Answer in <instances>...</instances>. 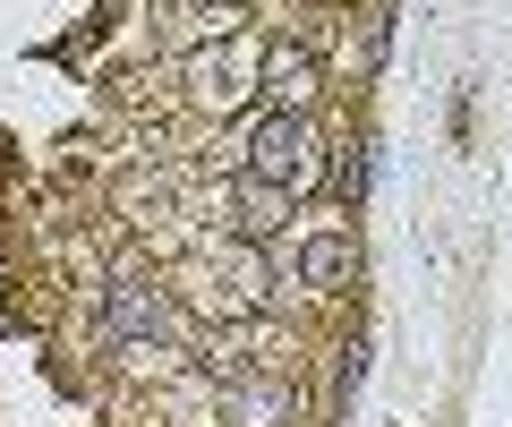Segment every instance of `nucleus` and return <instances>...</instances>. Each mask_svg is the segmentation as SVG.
Masks as SVG:
<instances>
[{
  "instance_id": "7ed1b4c3",
  "label": "nucleus",
  "mask_w": 512,
  "mask_h": 427,
  "mask_svg": "<svg viewBox=\"0 0 512 427\" xmlns=\"http://www.w3.org/2000/svg\"><path fill=\"white\" fill-rule=\"evenodd\" d=\"M248 94H265V60H256L248 43H222V52L188 60V103H197V112H239Z\"/></svg>"
},
{
  "instance_id": "423d86ee",
  "label": "nucleus",
  "mask_w": 512,
  "mask_h": 427,
  "mask_svg": "<svg viewBox=\"0 0 512 427\" xmlns=\"http://www.w3.org/2000/svg\"><path fill=\"white\" fill-rule=\"evenodd\" d=\"M205 257H214V274H231V308H265V291H274V265L256 257L248 240H214Z\"/></svg>"
},
{
  "instance_id": "0eeeda50",
  "label": "nucleus",
  "mask_w": 512,
  "mask_h": 427,
  "mask_svg": "<svg viewBox=\"0 0 512 427\" xmlns=\"http://www.w3.org/2000/svg\"><path fill=\"white\" fill-rule=\"evenodd\" d=\"M350 265H359V248H350V231H316L308 248H299V282L308 291H342Z\"/></svg>"
},
{
  "instance_id": "6e6552de",
  "label": "nucleus",
  "mask_w": 512,
  "mask_h": 427,
  "mask_svg": "<svg viewBox=\"0 0 512 427\" xmlns=\"http://www.w3.org/2000/svg\"><path fill=\"white\" fill-rule=\"evenodd\" d=\"M333 188H342V197H350V205H359V197H367V154H350V163H342V171H333Z\"/></svg>"
},
{
  "instance_id": "39448f33",
  "label": "nucleus",
  "mask_w": 512,
  "mask_h": 427,
  "mask_svg": "<svg viewBox=\"0 0 512 427\" xmlns=\"http://www.w3.org/2000/svg\"><path fill=\"white\" fill-rule=\"evenodd\" d=\"M316 86H325V60H316L308 43H282V52H265V103H274V112H308Z\"/></svg>"
},
{
  "instance_id": "f03ea898",
  "label": "nucleus",
  "mask_w": 512,
  "mask_h": 427,
  "mask_svg": "<svg viewBox=\"0 0 512 427\" xmlns=\"http://www.w3.org/2000/svg\"><path fill=\"white\" fill-rule=\"evenodd\" d=\"M103 334L128 342V351H163V342L180 334V308H171V291H154L146 274H120L103 291Z\"/></svg>"
},
{
  "instance_id": "20e7f679",
  "label": "nucleus",
  "mask_w": 512,
  "mask_h": 427,
  "mask_svg": "<svg viewBox=\"0 0 512 427\" xmlns=\"http://www.w3.org/2000/svg\"><path fill=\"white\" fill-rule=\"evenodd\" d=\"M222 427H299V393L274 376H231L222 385Z\"/></svg>"
},
{
  "instance_id": "f257e3e1",
  "label": "nucleus",
  "mask_w": 512,
  "mask_h": 427,
  "mask_svg": "<svg viewBox=\"0 0 512 427\" xmlns=\"http://www.w3.org/2000/svg\"><path fill=\"white\" fill-rule=\"evenodd\" d=\"M248 180L274 188V197H308L316 180H325V146H316L308 112H265L248 137Z\"/></svg>"
}]
</instances>
